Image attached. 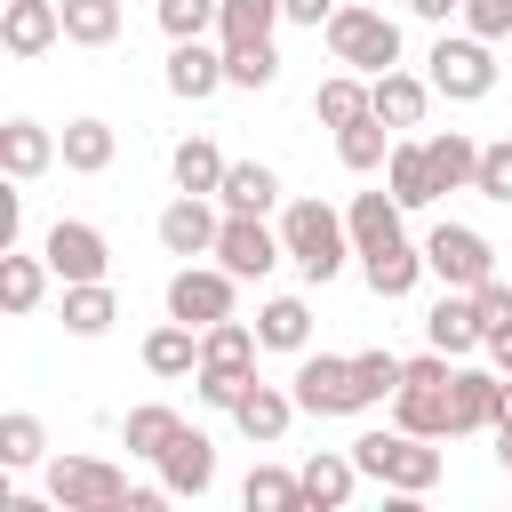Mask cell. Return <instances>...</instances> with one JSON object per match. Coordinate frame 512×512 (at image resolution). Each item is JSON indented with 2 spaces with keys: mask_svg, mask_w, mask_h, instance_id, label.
I'll return each instance as SVG.
<instances>
[{
  "mask_svg": "<svg viewBox=\"0 0 512 512\" xmlns=\"http://www.w3.org/2000/svg\"><path fill=\"white\" fill-rule=\"evenodd\" d=\"M232 272L224 264H176L168 272V320H184V328H216V320H232Z\"/></svg>",
  "mask_w": 512,
  "mask_h": 512,
  "instance_id": "obj_8",
  "label": "cell"
},
{
  "mask_svg": "<svg viewBox=\"0 0 512 512\" xmlns=\"http://www.w3.org/2000/svg\"><path fill=\"white\" fill-rule=\"evenodd\" d=\"M48 256H24V248H0V304L24 320V312H40V296H48Z\"/></svg>",
  "mask_w": 512,
  "mask_h": 512,
  "instance_id": "obj_26",
  "label": "cell"
},
{
  "mask_svg": "<svg viewBox=\"0 0 512 512\" xmlns=\"http://www.w3.org/2000/svg\"><path fill=\"white\" fill-rule=\"evenodd\" d=\"M208 200H216V192H176V200L160 208V224H152V232H160V248H168V256H184V264H192V256H216L224 216H216Z\"/></svg>",
  "mask_w": 512,
  "mask_h": 512,
  "instance_id": "obj_11",
  "label": "cell"
},
{
  "mask_svg": "<svg viewBox=\"0 0 512 512\" xmlns=\"http://www.w3.org/2000/svg\"><path fill=\"white\" fill-rule=\"evenodd\" d=\"M216 264H224L232 280H264L272 264H288V248H280V232H272L264 216H232V208H224V232H216Z\"/></svg>",
  "mask_w": 512,
  "mask_h": 512,
  "instance_id": "obj_10",
  "label": "cell"
},
{
  "mask_svg": "<svg viewBox=\"0 0 512 512\" xmlns=\"http://www.w3.org/2000/svg\"><path fill=\"white\" fill-rule=\"evenodd\" d=\"M184 432V416L168 408V400H144V408H128V424H120V440H128V456H168V440Z\"/></svg>",
  "mask_w": 512,
  "mask_h": 512,
  "instance_id": "obj_33",
  "label": "cell"
},
{
  "mask_svg": "<svg viewBox=\"0 0 512 512\" xmlns=\"http://www.w3.org/2000/svg\"><path fill=\"white\" fill-rule=\"evenodd\" d=\"M40 456H48V432H40V416L8 408V416H0V464H8V472H32Z\"/></svg>",
  "mask_w": 512,
  "mask_h": 512,
  "instance_id": "obj_39",
  "label": "cell"
},
{
  "mask_svg": "<svg viewBox=\"0 0 512 512\" xmlns=\"http://www.w3.org/2000/svg\"><path fill=\"white\" fill-rule=\"evenodd\" d=\"M320 32H328V56H336L344 72H368V80H376V72L400 64V24H392L384 8H368V0H344Z\"/></svg>",
  "mask_w": 512,
  "mask_h": 512,
  "instance_id": "obj_4",
  "label": "cell"
},
{
  "mask_svg": "<svg viewBox=\"0 0 512 512\" xmlns=\"http://www.w3.org/2000/svg\"><path fill=\"white\" fill-rule=\"evenodd\" d=\"M336 160L352 168V176H368V168H384L392 160V128L368 112V120H352V128H336Z\"/></svg>",
  "mask_w": 512,
  "mask_h": 512,
  "instance_id": "obj_34",
  "label": "cell"
},
{
  "mask_svg": "<svg viewBox=\"0 0 512 512\" xmlns=\"http://www.w3.org/2000/svg\"><path fill=\"white\" fill-rule=\"evenodd\" d=\"M56 160H64V136H56V128H40V120H8V128H0V168H8V184L48 176Z\"/></svg>",
  "mask_w": 512,
  "mask_h": 512,
  "instance_id": "obj_15",
  "label": "cell"
},
{
  "mask_svg": "<svg viewBox=\"0 0 512 512\" xmlns=\"http://www.w3.org/2000/svg\"><path fill=\"white\" fill-rule=\"evenodd\" d=\"M112 320H120L112 280H64V328H72V336H104Z\"/></svg>",
  "mask_w": 512,
  "mask_h": 512,
  "instance_id": "obj_30",
  "label": "cell"
},
{
  "mask_svg": "<svg viewBox=\"0 0 512 512\" xmlns=\"http://www.w3.org/2000/svg\"><path fill=\"white\" fill-rule=\"evenodd\" d=\"M56 40H64V0H8V8H0V48H8V56L32 64V56H48Z\"/></svg>",
  "mask_w": 512,
  "mask_h": 512,
  "instance_id": "obj_13",
  "label": "cell"
},
{
  "mask_svg": "<svg viewBox=\"0 0 512 512\" xmlns=\"http://www.w3.org/2000/svg\"><path fill=\"white\" fill-rule=\"evenodd\" d=\"M160 488H168V496H208V488H216V440L184 424V432L168 440V456H160Z\"/></svg>",
  "mask_w": 512,
  "mask_h": 512,
  "instance_id": "obj_16",
  "label": "cell"
},
{
  "mask_svg": "<svg viewBox=\"0 0 512 512\" xmlns=\"http://www.w3.org/2000/svg\"><path fill=\"white\" fill-rule=\"evenodd\" d=\"M224 80H232V88H272V80H280V48H272V40L224 48Z\"/></svg>",
  "mask_w": 512,
  "mask_h": 512,
  "instance_id": "obj_41",
  "label": "cell"
},
{
  "mask_svg": "<svg viewBox=\"0 0 512 512\" xmlns=\"http://www.w3.org/2000/svg\"><path fill=\"white\" fill-rule=\"evenodd\" d=\"M496 464L512 472V424H496Z\"/></svg>",
  "mask_w": 512,
  "mask_h": 512,
  "instance_id": "obj_50",
  "label": "cell"
},
{
  "mask_svg": "<svg viewBox=\"0 0 512 512\" xmlns=\"http://www.w3.org/2000/svg\"><path fill=\"white\" fill-rule=\"evenodd\" d=\"M368 96H376V120L384 128H424V112H432V80H416V72H376L368 80Z\"/></svg>",
  "mask_w": 512,
  "mask_h": 512,
  "instance_id": "obj_19",
  "label": "cell"
},
{
  "mask_svg": "<svg viewBox=\"0 0 512 512\" xmlns=\"http://www.w3.org/2000/svg\"><path fill=\"white\" fill-rule=\"evenodd\" d=\"M464 32L504 40V32H512V0H464Z\"/></svg>",
  "mask_w": 512,
  "mask_h": 512,
  "instance_id": "obj_45",
  "label": "cell"
},
{
  "mask_svg": "<svg viewBox=\"0 0 512 512\" xmlns=\"http://www.w3.org/2000/svg\"><path fill=\"white\" fill-rule=\"evenodd\" d=\"M488 368H504V376H512V328H496V336H488Z\"/></svg>",
  "mask_w": 512,
  "mask_h": 512,
  "instance_id": "obj_49",
  "label": "cell"
},
{
  "mask_svg": "<svg viewBox=\"0 0 512 512\" xmlns=\"http://www.w3.org/2000/svg\"><path fill=\"white\" fill-rule=\"evenodd\" d=\"M424 336H432V352H448V360H464V352H488V328H480V304H472V288H448V296L424 312Z\"/></svg>",
  "mask_w": 512,
  "mask_h": 512,
  "instance_id": "obj_14",
  "label": "cell"
},
{
  "mask_svg": "<svg viewBox=\"0 0 512 512\" xmlns=\"http://www.w3.org/2000/svg\"><path fill=\"white\" fill-rule=\"evenodd\" d=\"M472 192H480V200H504V208H512V136L480 144V176H472Z\"/></svg>",
  "mask_w": 512,
  "mask_h": 512,
  "instance_id": "obj_43",
  "label": "cell"
},
{
  "mask_svg": "<svg viewBox=\"0 0 512 512\" xmlns=\"http://www.w3.org/2000/svg\"><path fill=\"white\" fill-rule=\"evenodd\" d=\"M360 480H368V472L352 464V448H320V456H304V504H312V512H344Z\"/></svg>",
  "mask_w": 512,
  "mask_h": 512,
  "instance_id": "obj_17",
  "label": "cell"
},
{
  "mask_svg": "<svg viewBox=\"0 0 512 512\" xmlns=\"http://www.w3.org/2000/svg\"><path fill=\"white\" fill-rule=\"evenodd\" d=\"M448 384H456L448 352H416L408 376H400V392H392V424H400V432H424V440H456V400H448Z\"/></svg>",
  "mask_w": 512,
  "mask_h": 512,
  "instance_id": "obj_3",
  "label": "cell"
},
{
  "mask_svg": "<svg viewBox=\"0 0 512 512\" xmlns=\"http://www.w3.org/2000/svg\"><path fill=\"white\" fill-rule=\"evenodd\" d=\"M384 192H392L400 208H432V200H440L432 152H424V144H392V160H384Z\"/></svg>",
  "mask_w": 512,
  "mask_h": 512,
  "instance_id": "obj_23",
  "label": "cell"
},
{
  "mask_svg": "<svg viewBox=\"0 0 512 512\" xmlns=\"http://www.w3.org/2000/svg\"><path fill=\"white\" fill-rule=\"evenodd\" d=\"M160 80H168V96L200 104V96H216V88H224V56H216L208 40H176V48H168V72H160Z\"/></svg>",
  "mask_w": 512,
  "mask_h": 512,
  "instance_id": "obj_18",
  "label": "cell"
},
{
  "mask_svg": "<svg viewBox=\"0 0 512 512\" xmlns=\"http://www.w3.org/2000/svg\"><path fill=\"white\" fill-rule=\"evenodd\" d=\"M504 272H512V256H504Z\"/></svg>",
  "mask_w": 512,
  "mask_h": 512,
  "instance_id": "obj_51",
  "label": "cell"
},
{
  "mask_svg": "<svg viewBox=\"0 0 512 512\" xmlns=\"http://www.w3.org/2000/svg\"><path fill=\"white\" fill-rule=\"evenodd\" d=\"M128 496H136L128 472L104 464V456H56L48 464V504L56 512H120Z\"/></svg>",
  "mask_w": 512,
  "mask_h": 512,
  "instance_id": "obj_7",
  "label": "cell"
},
{
  "mask_svg": "<svg viewBox=\"0 0 512 512\" xmlns=\"http://www.w3.org/2000/svg\"><path fill=\"white\" fill-rule=\"evenodd\" d=\"M144 368L152 376H200V328H184V320H160L152 336H144Z\"/></svg>",
  "mask_w": 512,
  "mask_h": 512,
  "instance_id": "obj_27",
  "label": "cell"
},
{
  "mask_svg": "<svg viewBox=\"0 0 512 512\" xmlns=\"http://www.w3.org/2000/svg\"><path fill=\"white\" fill-rule=\"evenodd\" d=\"M256 328L248 320H216V328H200V368H224V376H256Z\"/></svg>",
  "mask_w": 512,
  "mask_h": 512,
  "instance_id": "obj_28",
  "label": "cell"
},
{
  "mask_svg": "<svg viewBox=\"0 0 512 512\" xmlns=\"http://www.w3.org/2000/svg\"><path fill=\"white\" fill-rule=\"evenodd\" d=\"M288 392H296L304 416H360V408H376L368 384H360V360H344V352H296Z\"/></svg>",
  "mask_w": 512,
  "mask_h": 512,
  "instance_id": "obj_5",
  "label": "cell"
},
{
  "mask_svg": "<svg viewBox=\"0 0 512 512\" xmlns=\"http://www.w3.org/2000/svg\"><path fill=\"white\" fill-rule=\"evenodd\" d=\"M360 280L392 304V296H408V288L424 280V248H408V232H400V240H384V248H368V256H360Z\"/></svg>",
  "mask_w": 512,
  "mask_h": 512,
  "instance_id": "obj_22",
  "label": "cell"
},
{
  "mask_svg": "<svg viewBox=\"0 0 512 512\" xmlns=\"http://www.w3.org/2000/svg\"><path fill=\"white\" fill-rule=\"evenodd\" d=\"M64 40L72 48H112L120 40V0H64Z\"/></svg>",
  "mask_w": 512,
  "mask_h": 512,
  "instance_id": "obj_38",
  "label": "cell"
},
{
  "mask_svg": "<svg viewBox=\"0 0 512 512\" xmlns=\"http://www.w3.org/2000/svg\"><path fill=\"white\" fill-rule=\"evenodd\" d=\"M280 248H288V264L320 288V280H336L344 256H352V224H344V208H328V200H288V208H280Z\"/></svg>",
  "mask_w": 512,
  "mask_h": 512,
  "instance_id": "obj_1",
  "label": "cell"
},
{
  "mask_svg": "<svg viewBox=\"0 0 512 512\" xmlns=\"http://www.w3.org/2000/svg\"><path fill=\"white\" fill-rule=\"evenodd\" d=\"M112 152H120L112 120H64V168H72V176H104Z\"/></svg>",
  "mask_w": 512,
  "mask_h": 512,
  "instance_id": "obj_32",
  "label": "cell"
},
{
  "mask_svg": "<svg viewBox=\"0 0 512 512\" xmlns=\"http://www.w3.org/2000/svg\"><path fill=\"white\" fill-rule=\"evenodd\" d=\"M288 416H296V392H280V384H248V392L232 400V424H240V440H256V448H272V440L288 432Z\"/></svg>",
  "mask_w": 512,
  "mask_h": 512,
  "instance_id": "obj_21",
  "label": "cell"
},
{
  "mask_svg": "<svg viewBox=\"0 0 512 512\" xmlns=\"http://www.w3.org/2000/svg\"><path fill=\"white\" fill-rule=\"evenodd\" d=\"M216 16H224V0H160L168 40H200V32H216Z\"/></svg>",
  "mask_w": 512,
  "mask_h": 512,
  "instance_id": "obj_42",
  "label": "cell"
},
{
  "mask_svg": "<svg viewBox=\"0 0 512 512\" xmlns=\"http://www.w3.org/2000/svg\"><path fill=\"white\" fill-rule=\"evenodd\" d=\"M424 80L448 104H480V96H496V56H488L480 32H440L432 56H424Z\"/></svg>",
  "mask_w": 512,
  "mask_h": 512,
  "instance_id": "obj_6",
  "label": "cell"
},
{
  "mask_svg": "<svg viewBox=\"0 0 512 512\" xmlns=\"http://www.w3.org/2000/svg\"><path fill=\"white\" fill-rule=\"evenodd\" d=\"M272 24H280V0H224L216 40H224V48H240V40H272Z\"/></svg>",
  "mask_w": 512,
  "mask_h": 512,
  "instance_id": "obj_40",
  "label": "cell"
},
{
  "mask_svg": "<svg viewBox=\"0 0 512 512\" xmlns=\"http://www.w3.org/2000/svg\"><path fill=\"white\" fill-rule=\"evenodd\" d=\"M472 304H480V328H488V336L512 328V272H488V280L472 288Z\"/></svg>",
  "mask_w": 512,
  "mask_h": 512,
  "instance_id": "obj_44",
  "label": "cell"
},
{
  "mask_svg": "<svg viewBox=\"0 0 512 512\" xmlns=\"http://www.w3.org/2000/svg\"><path fill=\"white\" fill-rule=\"evenodd\" d=\"M248 384H256V376H224V368H200V400H208V408H224V416H232V400H240Z\"/></svg>",
  "mask_w": 512,
  "mask_h": 512,
  "instance_id": "obj_46",
  "label": "cell"
},
{
  "mask_svg": "<svg viewBox=\"0 0 512 512\" xmlns=\"http://www.w3.org/2000/svg\"><path fill=\"white\" fill-rule=\"evenodd\" d=\"M40 256L56 264V280H104V272H112L104 232H96V224H80V216H56V224H48V240H40Z\"/></svg>",
  "mask_w": 512,
  "mask_h": 512,
  "instance_id": "obj_12",
  "label": "cell"
},
{
  "mask_svg": "<svg viewBox=\"0 0 512 512\" xmlns=\"http://www.w3.org/2000/svg\"><path fill=\"white\" fill-rule=\"evenodd\" d=\"M216 200H224L232 216H264V208H280V176H272L264 160H232L224 184H216Z\"/></svg>",
  "mask_w": 512,
  "mask_h": 512,
  "instance_id": "obj_24",
  "label": "cell"
},
{
  "mask_svg": "<svg viewBox=\"0 0 512 512\" xmlns=\"http://www.w3.org/2000/svg\"><path fill=\"white\" fill-rule=\"evenodd\" d=\"M448 400H456V432H496V408H504V368H456Z\"/></svg>",
  "mask_w": 512,
  "mask_h": 512,
  "instance_id": "obj_20",
  "label": "cell"
},
{
  "mask_svg": "<svg viewBox=\"0 0 512 512\" xmlns=\"http://www.w3.org/2000/svg\"><path fill=\"white\" fill-rule=\"evenodd\" d=\"M424 272H440V288H480L496 272V248L472 232V224H432L424 240Z\"/></svg>",
  "mask_w": 512,
  "mask_h": 512,
  "instance_id": "obj_9",
  "label": "cell"
},
{
  "mask_svg": "<svg viewBox=\"0 0 512 512\" xmlns=\"http://www.w3.org/2000/svg\"><path fill=\"white\" fill-rule=\"evenodd\" d=\"M336 8H344V0H280V16H288V24H312V32H320Z\"/></svg>",
  "mask_w": 512,
  "mask_h": 512,
  "instance_id": "obj_47",
  "label": "cell"
},
{
  "mask_svg": "<svg viewBox=\"0 0 512 512\" xmlns=\"http://www.w3.org/2000/svg\"><path fill=\"white\" fill-rule=\"evenodd\" d=\"M312 112H320L328 128H352V120H368V112H376V96H368V72H328V80L312 88Z\"/></svg>",
  "mask_w": 512,
  "mask_h": 512,
  "instance_id": "obj_29",
  "label": "cell"
},
{
  "mask_svg": "<svg viewBox=\"0 0 512 512\" xmlns=\"http://www.w3.org/2000/svg\"><path fill=\"white\" fill-rule=\"evenodd\" d=\"M416 24H448V16H464V0H400Z\"/></svg>",
  "mask_w": 512,
  "mask_h": 512,
  "instance_id": "obj_48",
  "label": "cell"
},
{
  "mask_svg": "<svg viewBox=\"0 0 512 512\" xmlns=\"http://www.w3.org/2000/svg\"><path fill=\"white\" fill-rule=\"evenodd\" d=\"M424 152H432V176H440V192H464V184L480 176V144H472L464 128H448V136H424Z\"/></svg>",
  "mask_w": 512,
  "mask_h": 512,
  "instance_id": "obj_36",
  "label": "cell"
},
{
  "mask_svg": "<svg viewBox=\"0 0 512 512\" xmlns=\"http://www.w3.org/2000/svg\"><path fill=\"white\" fill-rule=\"evenodd\" d=\"M168 168H176V192H216L232 160H224V152H216L208 136H184V144L168 152Z\"/></svg>",
  "mask_w": 512,
  "mask_h": 512,
  "instance_id": "obj_35",
  "label": "cell"
},
{
  "mask_svg": "<svg viewBox=\"0 0 512 512\" xmlns=\"http://www.w3.org/2000/svg\"><path fill=\"white\" fill-rule=\"evenodd\" d=\"M256 336H264V352H312V304L304 296H272L256 312Z\"/></svg>",
  "mask_w": 512,
  "mask_h": 512,
  "instance_id": "obj_31",
  "label": "cell"
},
{
  "mask_svg": "<svg viewBox=\"0 0 512 512\" xmlns=\"http://www.w3.org/2000/svg\"><path fill=\"white\" fill-rule=\"evenodd\" d=\"M240 504H248V512H296V504H304V472L256 464V472L240 480Z\"/></svg>",
  "mask_w": 512,
  "mask_h": 512,
  "instance_id": "obj_37",
  "label": "cell"
},
{
  "mask_svg": "<svg viewBox=\"0 0 512 512\" xmlns=\"http://www.w3.org/2000/svg\"><path fill=\"white\" fill-rule=\"evenodd\" d=\"M400 216H408V208H400L392 192H352V208H344V224H352V256L400 240Z\"/></svg>",
  "mask_w": 512,
  "mask_h": 512,
  "instance_id": "obj_25",
  "label": "cell"
},
{
  "mask_svg": "<svg viewBox=\"0 0 512 512\" xmlns=\"http://www.w3.org/2000/svg\"><path fill=\"white\" fill-rule=\"evenodd\" d=\"M352 464L376 480V488H392V496H424L432 480H440V448L424 440V432H360L352 440Z\"/></svg>",
  "mask_w": 512,
  "mask_h": 512,
  "instance_id": "obj_2",
  "label": "cell"
}]
</instances>
